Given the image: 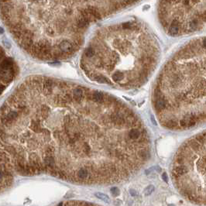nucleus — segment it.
Returning <instances> with one entry per match:
<instances>
[{
	"label": "nucleus",
	"mask_w": 206,
	"mask_h": 206,
	"mask_svg": "<svg viewBox=\"0 0 206 206\" xmlns=\"http://www.w3.org/2000/svg\"><path fill=\"white\" fill-rule=\"evenodd\" d=\"M1 174H46L85 185L120 183L151 157L141 118L112 95L43 75L26 78L1 110Z\"/></svg>",
	"instance_id": "nucleus-1"
},
{
	"label": "nucleus",
	"mask_w": 206,
	"mask_h": 206,
	"mask_svg": "<svg viewBox=\"0 0 206 206\" xmlns=\"http://www.w3.org/2000/svg\"><path fill=\"white\" fill-rule=\"evenodd\" d=\"M142 0H2L5 27L19 47L42 61L72 57L95 23Z\"/></svg>",
	"instance_id": "nucleus-2"
},
{
	"label": "nucleus",
	"mask_w": 206,
	"mask_h": 206,
	"mask_svg": "<svg viewBox=\"0 0 206 206\" xmlns=\"http://www.w3.org/2000/svg\"><path fill=\"white\" fill-rule=\"evenodd\" d=\"M160 57L153 33L141 21L130 20L98 29L84 49L80 67L95 83L129 90L147 83Z\"/></svg>",
	"instance_id": "nucleus-3"
},
{
	"label": "nucleus",
	"mask_w": 206,
	"mask_h": 206,
	"mask_svg": "<svg viewBox=\"0 0 206 206\" xmlns=\"http://www.w3.org/2000/svg\"><path fill=\"white\" fill-rule=\"evenodd\" d=\"M165 129L183 131L206 124V37L189 40L165 63L151 95Z\"/></svg>",
	"instance_id": "nucleus-4"
},
{
	"label": "nucleus",
	"mask_w": 206,
	"mask_h": 206,
	"mask_svg": "<svg viewBox=\"0 0 206 206\" xmlns=\"http://www.w3.org/2000/svg\"><path fill=\"white\" fill-rule=\"evenodd\" d=\"M171 173L174 185L186 200L206 206V129L182 143Z\"/></svg>",
	"instance_id": "nucleus-5"
},
{
	"label": "nucleus",
	"mask_w": 206,
	"mask_h": 206,
	"mask_svg": "<svg viewBox=\"0 0 206 206\" xmlns=\"http://www.w3.org/2000/svg\"><path fill=\"white\" fill-rule=\"evenodd\" d=\"M157 16L172 37L201 32L206 29V0H159Z\"/></svg>",
	"instance_id": "nucleus-6"
},
{
	"label": "nucleus",
	"mask_w": 206,
	"mask_h": 206,
	"mask_svg": "<svg viewBox=\"0 0 206 206\" xmlns=\"http://www.w3.org/2000/svg\"><path fill=\"white\" fill-rule=\"evenodd\" d=\"M16 75V67L13 61L9 57L2 56L1 60V88L2 93L13 81Z\"/></svg>",
	"instance_id": "nucleus-7"
},
{
	"label": "nucleus",
	"mask_w": 206,
	"mask_h": 206,
	"mask_svg": "<svg viewBox=\"0 0 206 206\" xmlns=\"http://www.w3.org/2000/svg\"><path fill=\"white\" fill-rule=\"evenodd\" d=\"M95 196H96L98 198H99L100 200H102V201H105V202H107V203L109 202V196L106 195H105V194L99 192L95 194Z\"/></svg>",
	"instance_id": "nucleus-8"
},
{
	"label": "nucleus",
	"mask_w": 206,
	"mask_h": 206,
	"mask_svg": "<svg viewBox=\"0 0 206 206\" xmlns=\"http://www.w3.org/2000/svg\"><path fill=\"white\" fill-rule=\"evenodd\" d=\"M153 191H154V187H153V185H150V186H148V187L145 189V195H149L150 194H152Z\"/></svg>",
	"instance_id": "nucleus-9"
},
{
	"label": "nucleus",
	"mask_w": 206,
	"mask_h": 206,
	"mask_svg": "<svg viewBox=\"0 0 206 206\" xmlns=\"http://www.w3.org/2000/svg\"><path fill=\"white\" fill-rule=\"evenodd\" d=\"M110 191H111V193H112L114 196H117L119 195V188H117V187H112Z\"/></svg>",
	"instance_id": "nucleus-10"
},
{
	"label": "nucleus",
	"mask_w": 206,
	"mask_h": 206,
	"mask_svg": "<svg viewBox=\"0 0 206 206\" xmlns=\"http://www.w3.org/2000/svg\"><path fill=\"white\" fill-rule=\"evenodd\" d=\"M162 178H163L164 181H167V177L166 173H163V175H162Z\"/></svg>",
	"instance_id": "nucleus-11"
}]
</instances>
